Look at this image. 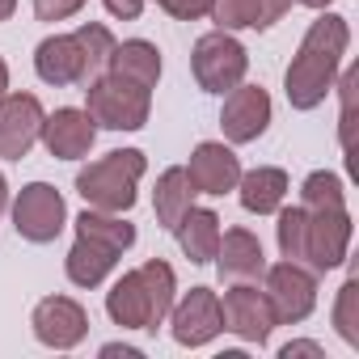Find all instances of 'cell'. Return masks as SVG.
I'll use <instances>...</instances> for the list:
<instances>
[{
    "mask_svg": "<svg viewBox=\"0 0 359 359\" xmlns=\"http://www.w3.org/2000/svg\"><path fill=\"white\" fill-rule=\"evenodd\" d=\"M287 191H292V177L279 165H254V169H241L237 177V199L250 216H275L287 203Z\"/></svg>",
    "mask_w": 359,
    "mask_h": 359,
    "instance_id": "e0dca14e",
    "label": "cell"
},
{
    "mask_svg": "<svg viewBox=\"0 0 359 359\" xmlns=\"http://www.w3.org/2000/svg\"><path fill=\"white\" fill-rule=\"evenodd\" d=\"M106 317L118 330H152V304L140 271H123L106 292Z\"/></svg>",
    "mask_w": 359,
    "mask_h": 359,
    "instance_id": "ac0fdd59",
    "label": "cell"
},
{
    "mask_svg": "<svg viewBox=\"0 0 359 359\" xmlns=\"http://www.w3.org/2000/svg\"><path fill=\"white\" fill-rule=\"evenodd\" d=\"M173 237H177V250H182L195 266H208L212 258H216V245H220V216L212 212V208H187L182 212V220H177L173 229H169Z\"/></svg>",
    "mask_w": 359,
    "mask_h": 359,
    "instance_id": "d6986e66",
    "label": "cell"
},
{
    "mask_svg": "<svg viewBox=\"0 0 359 359\" xmlns=\"http://www.w3.org/2000/svg\"><path fill=\"white\" fill-rule=\"evenodd\" d=\"M275 241H279V254L292 258V262H304V229H309V208H279L275 212Z\"/></svg>",
    "mask_w": 359,
    "mask_h": 359,
    "instance_id": "4316f807",
    "label": "cell"
},
{
    "mask_svg": "<svg viewBox=\"0 0 359 359\" xmlns=\"http://www.w3.org/2000/svg\"><path fill=\"white\" fill-rule=\"evenodd\" d=\"M300 208L321 212V208H346V187L334 169H313L300 182Z\"/></svg>",
    "mask_w": 359,
    "mask_h": 359,
    "instance_id": "484cf974",
    "label": "cell"
},
{
    "mask_svg": "<svg viewBox=\"0 0 359 359\" xmlns=\"http://www.w3.org/2000/svg\"><path fill=\"white\" fill-rule=\"evenodd\" d=\"M18 13V0H0V22H9Z\"/></svg>",
    "mask_w": 359,
    "mask_h": 359,
    "instance_id": "8d00e7d4",
    "label": "cell"
},
{
    "mask_svg": "<svg viewBox=\"0 0 359 359\" xmlns=\"http://www.w3.org/2000/svg\"><path fill=\"white\" fill-rule=\"evenodd\" d=\"M30 330L47 351H76L89 338V313L72 296H43L30 313Z\"/></svg>",
    "mask_w": 359,
    "mask_h": 359,
    "instance_id": "30bf717a",
    "label": "cell"
},
{
    "mask_svg": "<svg viewBox=\"0 0 359 359\" xmlns=\"http://www.w3.org/2000/svg\"><path fill=\"white\" fill-rule=\"evenodd\" d=\"M262 292H266L279 325H300L317 309V275L304 262H292V258L262 271Z\"/></svg>",
    "mask_w": 359,
    "mask_h": 359,
    "instance_id": "5b68a950",
    "label": "cell"
},
{
    "mask_svg": "<svg viewBox=\"0 0 359 359\" xmlns=\"http://www.w3.org/2000/svg\"><path fill=\"white\" fill-rule=\"evenodd\" d=\"M195 187H191V177L182 165H169L161 177H156V191H152V212H156V224L169 233L177 220H182V212L195 203Z\"/></svg>",
    "mask_w": 359,
    "mask_h": 359,
    "instance_id": "7402d4cb",
    "label": "cell"
},
{
    "mask_svg": "<svg viewBox=\"0 0 359 359\" xmlns=\"http://www.w3.org/2000/svg\"><path fill=\"white\" fill-rule=\"evenodd\" d=\"M296 5H304V9H317V13H321V9H330V5H334V0H296Z\"/></svg>",
    "mask_w": 359,
    "mask_h": 359,
    "instance_id": "74e56055",
    "label": "cell"
},
{
    "mask_svg": "<svg viewBox=\"0 0 359 359\" xmlns=\"http://www.w3.org/2000/svg\"><path fill=\"white\" fill-rule=\"evenodd\" d=\"M118 258L123 254H114V250H106V245H97L89 237H76L72 250H68V258H64V275H68L72 287L89 292V287H102L110 279V271L118 266Z\"/></svg>",
    "mask_w": 359,
    "mask_h": 359,
    "instance_id": "44dd1931",
    "label": "cell"
},
{
    "mask_svg": "<svg viewBox=\"0 0 359 359\" xmlns=\"http://www.w3.org/2000/svg\"><path fill=\"white\" fill-rule=\"evenodd\" d=\"M220 313H224V330L237 334L250 346H266L271 334H275V325H279L266 292H258L254 283H233L220 296Z\"/></svg>",
    "mask_w": 359,
    "mask_h": 359,
    "instance_id": "9c48e42d",
    "label": "cell"
},
{
    "mask_svg": "<svg viewBox=\"0 0 359 359\" xmlns=\"http://www.w3.org/2000/svg\"><path fill=\"white\" fill-rule=\"evenodd\" d=\"M34 72L43 85L51 89H68V85H85V55L76 34H47L34 47Z\"/></svg>",
    "mask_w": 359,
    "mask_h": 359,
    "instance_id": "9a60e30c",
    "label": "cell"
},
{
    "mask_svg": "<svg viewBox=\"0 0 359 359\" xmlns=\"http://www.w3.org/2000/svg\"><path fill=\"white\" fill-rule=\"evenodd\" d=\"M135 271H140V279H144V287H148L152 334H156V325H165V317H169V309H173V300H177V275H173V266H169L165 258H148V262L135 266Z\"/></svg>",
    "mask_w": 359,
    "mask_h": 359,
    "instance_id": "cb8c5ba5",
    "label": "cell"
},
{
    "mask_svg": "<svg viewBox=\"0 0 359 359\" xmlns=\"http://www.w3.org/2000/svg\"><path fill=\"white\" fill-rule=\"evenodd\" d=\"M118 355H123V359H140L144 351H140V346H127V342H106V346H102V359H118Z\"/></svg>",
    "mask_w": 359,
    "mask_h": 359,
    "instance_id": "e575fe53",
    "label": "cell"
},
{
    "mask_svg": "<svg viewBox=\"0 0 359 359\" xmlns=\"http://www.w3.org/2000/svg\"><path fill=\"white\" fill-rule=\"evenodd\" d=\"M144 173H148V156L140 148H114V152L89 161L76 173V195L85 199V208L127 216L140 199V177Z\"/></svg>",
    "mask_w": 359,
    "mask_h": 359,
    "instance_id": "7a4b0ae2",
    "label": "cell"
},
{
    "mask_svg": "<svg viewBox=\"0 0 359 359\" xmlns=\"http://www.w3.org/2000/svg\"><path fill=\"white\" fill-rule=\"evenodd\" d=\"M216 271L220 279L229 283H258L262 271H266V254H262V241L250 233V229H229L220 233V245H216Z\"/></svg>",
    "mask_w": 359,
    "mask_h": 359,
    "instance_id": "2e32d148",
    "label": "cell"
},
{
    "mask_svg": "<svg viewBox=\"0 0 359 359\" xmlns=\"http://www.w3.org/2000/svg\"><path fill=\"white\" fill-rule=\"evenodd\" d=\"M191 72H195V85H199L203 93L224 97L229 89H237V85L245 81V72H250V51H245V43H241L237 34L212 30V34H203V39L195 43V51H191Z\"/></svg>",
    "mask_w": 359,
    "mask_h": 359,
    "instance_id": "277c9868",
    "label": "cell"
},
{
    "mask_svg": "<svg viewBox=\"0 0 359 359\" xmlns=\"http://www.w3.org/2000/svg\"><path fill=\"white\" fill-rule=\"evenodd\" d=\"M76 43H81V55H85V85L93 81V76H102L106 68H110V51H114V34H110V26H102V22H81L76 30Z\"/></svg>",
    "mask_w": 359,
    "mask_h": 359,
    "instance_id": "d4e9b609",
    "label": "cell"
},
{
    "mask_svg": "<svg viewBox=\"0 0 359 359\" xmlns=\"http://www.w3.org/2000/svg\"><path fill=\"white\" fill-rule=\"evenodd\" d=\"M85 9V0H34V18L39 22H68V18H76Z\"/></svg>",
    "mask_w": 359,
    "mask_h": 359,
    "instance_id": "4dcf8cb0",
    "label": "cell"
},
{
    "mask_svg": "<svg viewBox=\"0 0 359 359\" xmlns=\"http://www.w3.org/2000/svg\"><path fill=\"white\" fill-rule=\"evenodd\" d=\"M292 5H296V0H258V26L254 30H271L275 22H283Z\"/></svg>",
    "mask_w": 359,
    "mask_h": 359,
    "instance_id": "1f68e13d",
    "label": "cell"
},
{
    "mask_svg": "<svg viewBox=\"0 0 359 359\" xmlns=\"http://www.w3.org/2000/svg\"><path fill=\"white\" fill-rule=\"evenodd\" d=\"M102 5H106V13L114 22H140V13H144L148 0H102Z\"/></svg>",
    "mask_w": 359,
    "mask_h": 359,
    "instance_id": "d6a6232c",
    "label": "cell"
},
{
    "mask_svg": "<svg viewBox=\"0 0 359 359\" xmlns=\"http://www.w3.org/2000/svg\"><path fill=\"white\" fill-rule=\"evenodd\" d=\"M72 229H76V237H89V241H97V245H106V250H114V254H127V250L135 245V224H131L123 212L85 208V212L72 220Z\"/></svg>",
    "mask_w": 359,
    "mask_h": 359,
    "instance_id": "603a6c76",
    "label": "cell"
},
{
    "mask_svg": "<svg viewBox=\"0 0 359 359\" xmlns=\"http://www.w3.org/2000/svg\"><path fill=\"white\" fill-rule=\"evenodd\" d=\"M43 102L34 93H5L0 97V161H22L43 135Z\"/></svg>",
    "mask_w": 359,
    "mask_h": 359,
    "instance_id": "7c38bea8",
    "label": "cell"
},
{
    "mask_svg": "<svg viewBox=\"0 0 359 359\" xmlns=\"http://www.w3.org/2000/svg\"><path fill=\"white\" fill-rule=\"evenodd\" d=\"M169 334H173V342L177 346H191V351H199V346H212L220 334H224V313H220V292H212V287H191L187 296H177L173 300V309H169Z\"/></svg>",
    "mask_w": 359,
    "mask_h": 359,
    "instance_id": "52a82bcc",
    "label": "cell"
},
{
    "mask_svg": "<svg viewBox=\"0 0 359 359\" xmlns=\"http://www.w3.org/2000/svg\"><path fill=\"white\" fill-rule=\"evenodd\" d=\"M39 144L55 156V161H85L97 144V127L81 106H60L43 118V135Z\"/></svg>",
    "mask_w": 359,
    "mask_h": 359,
    "instance_id": "5bb4252c",
    "label": "cell"
},
{
    "mask_svg": "<svg viewBox=\"0 0 359 359\" xmlns=\"http://www.w3.org/2000/svg\"><path fill=\"white\" fill-rule=\"evenodd\" d=\"M208 18L216 22V30H229V34L254 30L258 26V0H212Z\"/></svg>",
    "mask_w": 359,
    "mask_h": 359,
    "instance_id": "f1b7e54d",
    "label": "cell"
},
{
    "mask_svg": "<svg viewBox=\"0 0 359 359\" xmlns=\"http://www.w3.org/2000/svg\"><path fill=\"white\" fill-rule=\"evenodd\" d=\"M156 9H165L173 22H199L212 13V0H152Z\"/></svg>",
    "mask_w": 359,
    "mask_h": 359,
    "instance_id": "f546056e",
    "label": "cell"
},
{
    "mask_svg": "<svg viewBox=\"0 0 359 359\" xmlns=\"http://www.w3.org/2000/svg\"><path fill=\"white\" fill-rule=\"evenodd\" d=\"M85 114L97 131H140L152 114V89L102 72L85 85Z\"/></svg>",
    "mask_w": 359,
    "mask_h": 359,
    "instance_id": "3957f363",
    "label": "cell"
},
{
    "mask_svg": "<svg viewBox=\"0 0 359 359\" xmlns=\"http://www.w3.org/2000/svg\"><path fill=\"white\" fill-rule=\"evenodd\" d=\"M271 114H275L271 93H266L262 85H245V81H241L237 89H229V93H224L220 131H224V140H229V144H254V140H262V135H266Z\"/></svg>",
    "mask_w": 359,
    "mask_h": 359,
    "instance_id": "8fae6325",
    "label": "cell"
},
{
    "mask_svg": "<svg viewBox=\"0 0 359 359\" xmlns=\"http://www.w3.org/2000/svg\"><path fill=\"white\" fill-rule=\"evenodd\" d=\"M346 47H351L346 18L321 9V18L304 30L300 47H296V55H292V64L283 72V93H287V106L292 110L309 114V110H317L334 93V81L342 72Z\"/></svg>",
    "mask_w": 359,
    "mask_h": 359,
    "instance_id": "6da1fadb",
    "label": "cell"
},
{
    "mask_svg": "<svg viewBox=\"0 0 359 359\" xmlns=\"http://www.w3.org/2000/svg\"><path fill=\"white\" fill-rule=\"evenodd\" d=\"M351 237H355V220L351 208H321L309 212V229H304V266L313 275H330L351 258Z\"/></svg>",
    "mask_w": 359,
    "mask_h": 359,
    "instance_id": "8992f818",
    "label": "cell"
},
{
    "mask_svg": "<svg viewBox=\"0 0 359 359\" xmlns=\"http://www.w3.org/2000/svg\"><path fill=\"white\" fill-rule=\"evenodd\" d=\"M9 208V182H5V173H0V212Z\"/></svg>",
    "mask_w": 359,
    "mask_h": 359,
    "instance_id": "f35d334b",
    "label": "cell"
},
{
    "mask_svg": "<svg viewBox=\"0 0 359 359\" xmlns=\"http://www.w3.org/2000/svg\"><path fill=\"white\" fill-rule=\"evenodd\" d=\"M106 72H110V76H123V81H131V85L156 89V81H161V72H165L161 47L148 43V39H123V43H114Z\"/></svg>",
    "mask_w": 359,
    "mask_h": 359,
    "instance_id": "ffe728a7",
    "label": "cell"
},
{
    "mask_svg": "<svg viewBox=\"0 0 359 359\" xmlns=\"http://www.w3.org/2000/svg\"><path fill=\"white\" fill-rule=\"evenodd\" d=\"M9 93V64H5V55H0V97Z\"/></svg>",
    "mask_w": 359,
    "mask_h": 359,
    "instance_id": "d590c367",
    "label": "cell"
},
{
    "mask_svg": "<svg viewBox=\"0 0 359 359\" xmlns=\"http://www.w3.org/2000/svg\"><path fill=\"white\" fill-rule=\"evenodd\" d=\"M334 330H338V338H342L346 346L359 351V279H355V275H351V279L338 287V296H334Z\"/></svg>",
    "mask_w": 359,
    "mask_h": 359,
    "instance_id": "83f0119b",
    "label": "cell"
},
{
    "mask_svg": "<svg viewBox=\"0 0 359 359\" xmlns=\"http://www.w3.org/2000/svg\"><path fill=\"white\" fill-rule=\"evenodd\" d=\"M13 229L30 245H51L68 229V203L51 182H30L13 199Z\"/></svg>",
    "mask_w": 359,
    "mask_h": 359,
    "instance_id": "ba28073f",
    "label": "cell"
},
{
    "mask_svg": "<svg viewBox=\"0 0 359 359\" xmlns=\"http://www.w3.org/2000/svg\"><path fill=\"white\" fill-rule=\"evenodd\" d=\"M187 169V177H191V187L199 191V195H229V191H237V177H241V156L233 152V144H224V140H203V144H195V152H191V161L182 165Z\"/></svg>",
    "mask_w": 359,
    "mask_h": 359,
    "instance_id": "4fadbf2b",
    "label": "cell"
},
{
    "mask_svg": "<svg viewBox=\"0 0 359 359\" xmlns=\"http://www.w3.org/2000/svg\"><path fill=\"white\" fill-rule=\"evenodd\" d=\"M296 355H317V359H325V346H321V342H309V338H292V342L279 346V359H296Z\"/></svg>",
    "mask_w": 359,
    "mask_h": 359,
    "instance_id": "836d02e7",
    "label": "cell"
}]
</instances>
